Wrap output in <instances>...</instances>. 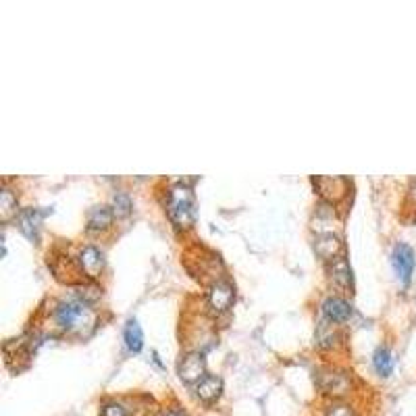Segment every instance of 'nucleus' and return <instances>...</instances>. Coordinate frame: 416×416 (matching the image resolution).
<instances>
[{
	"mask_svg": "<svg viewBox=\"0 0 416 416\" xmlns=\"http://www.w3.org/2000/svg\"><path fill=\"white\" fill-rule=\"evenodd\" d=\"M54 319L61 329L71 331V333H85L88 329H94L96 325V314L90 308V304L81 302L76 296L59 302V306L54 308Z\"/></svg>",
	"mask_w": 416,
	"mask_h": 416,
	"instance_id": "1",
	"label": "nucleus"
},
{
	"mask_svg": "<svg viewBox=\"0 0 416 416\" xmlns=\"http://www.w3.org/2000/svg\"><path fill=\"white\" fill-rule=\"evenodd\" d=\"M167 213L177 227H189L194 223V191L188 184L179 182L167 191Z\"/></svg>",
	"mask_w": 416,
	"mask_h": 416,
	"instance_id": "2",
	"label": "nucleus"
},
{
	"mask_svg": "<svg viewBox=\"0 0 416 416\" xmlns=\"http://www.w3.org/2000/svg\"><path fill=\"white\" fill-rule=\"evenodd\" d=\"M316 385L323 393L333 396V398H341L350 391L352 387V379L343 371H335V369H325L316 373Z\"/></svg>",
	"mask_w": 416,
	"mask_h": 416,
	"instance_id": "3",
	"label": "nucleus"
},
{
	"mask_svg": "<svg viewBox=\"0 0 416 416\" xmlns=\"http://www.w3.org/2000/svg\"><path fill=\"white\" fill-rule=\"evenodd\" d=\"M233 302H235V287H233L231 281L219 279V281H215L210 285V290H208V306H210L213 312L223 314L233 306Z\"/></svg>",
	"mask_w": 416,
	"mask_h": 416,
	"instance_id": "4",
	"label": "nucleus"
},
{
	"mask_svg": "<svg viewBox=\"0 0 416 416\" xmlns=\"http://www.w3.org/2000/svg\"><path fill=\"white\" fill-rule=\"evenodd\" d=\"M391 265L396 268L398 279H400L404 285H408L410 279H412V273H415L416 265L415 250H412L408 244H398V246L393 248V254H391Z\"/></svg>",
	"mask_w": 416,
	"mask_h": 416,
	"instance_id": "5",
	"label": "nucleus"
},
{
	"mask_svg": "<svg viewBox=\"0 0 416 416\" xmlns=\"http://www.w3.org/2000/svg\"><path fill=\"white\" fill-rule=\"evenodd\" d=\"M179 377L186 383H200L206 377V362L200 352H189L179 360Z\"/></svg>",
	"mask_w": 416,
	"mask_h": 416,
	"instance_id": "6",
	"label": "nucleus"
},
{
	"mask_svg": "<svg viewBox=\"0 0 416 416\" xmlns=\"http://www.w3.org/2000/svg\"><path fill=\"white\" fill-rule=\"evenodd\" d=\"M312 184L319 189V194L331 204L345 198L347 188H350V182L345 177H316V179H312Z\"/></svg>",
	"mask_w": 416,
	"mask_h": 416,
	"instance_id": "7",
	"label": "nucleus"
},
{
	"mask_svg": "<svg viewBox=\"0 0 416 416\" xmlns=\"http://www.w3.org/2000/svg\"><path fill=\"white\" fill-rule=\"evenodd\" d=\"M77 263L90 279H96L105 268V254L96 246H83L77 254Z\"/></svg>",
	"mask_w": 416,
	"mask_h": 416,
	"instance_id": "8",
	"label": "nucleus"
},
{
	"mask_svg": "<svg viewBox=\"0 0 416 416\" xmlns=\"http://www.w3.org/2000/svg\"><path fill=\"white\" fill-rule=\"evenodd\" d=\"M46 213H42L40 208H23L17 217V225L21 229V233L32 239V242H38L40 237V227H42V219H44Z\"/></svg>",
	"mask_w": 416,
	"mask_h": 416,
	"instance_id": "9",
	"label": "nucleus"
},
{
	"mask_svg": "<svg viewBox=\"0 0 416 416\" xmlns=\"http://www.w3.org/2000/svg\"><path fill=\"white\" fill-rule=\"evenodd\" d=\"M323 314H325V319L327 321H331V323H347L350 319H352V304L345 302V300H341V298H327L325 302H323Z\"/></svg>",
	"mask_w": 416,
	"mask_h": 416,
	"instance_id": "10",
	"label": "nucleus"
},
{
	"mask_svg": "<svg viewBox=\"0 0 416 416\" xmlns=\"http://www.w3.org/2000/svg\"><path fill=\"white\" fill-rule=\"evenodd\" d=\"M113 219L114 213L111 206H105V204L94 206L88 213V225H85V229L90 233H102V231H107V229L113 225Z\"/></svg>",
	"mask_w": 416,
	"mask_h": 416,
	"instance_id": "11",
	"label": "nucleus"
},
{
	"mask_svg": "<svg viewBox=\"0 0 416 416\" xmlns=\"http://www.w3.org/2000/svg\"><path fill=\"white\" fill-rule=\"evenodd\" d=\"M221 391H223V381L215 375H206L200 383H196V396L206 404L217 402L221 398Z\"/></svg>",
	"mask_w": 416,
	"mask_h": 416,
	"instance_id": "12",
	"label": "nucleus"
},
{
	"mask_svg": "<svg viewBox=\"0 0 416 416\" xmlns=\"http://www.w3.org/2000/svg\"><path fill=\"white\" fill-rule=\"evenodd\" d=\"M329 277H331V281L338 287H341V290L352 287V268H350V263L343 256H338L335 261H331V265H329Z\"/></svg>",
	"mask_w": 416,
	"mask_h": 416,
	"instance_id": "13",
	"label": "nucleus"
},
{
	"mask_svg": "<svg viewBox=\"0 0 416 416\" xmlns=\"http://www.w3.org/2000/svg\"><path fill=\"white\" fill-rule=\"evenodd\" d=\"M341 248H343V246H341L340 237H335L333 233L321 235V237L316 239V244H314L316 254H319L321 258H325V261H335L338 254L341 252Z\"/></svg>",
	"mask_w": 416,
	"mask_h": 416,
	"instance_id": "14",
	"label": "nucleus"
},
{
	"mask_svg": "<svg viewBox=\"0 0 416 416\" xmlns=\"http://www.w3.org/2000/svg\"><path fill=\"white\" fill-rule=\"evenodd\" d=\"M123 338H125V345H127L129 352H140L144 347V333H142V327L136 319L127 321Z\"/></svg>",
	"mask_w": 416,
	"mask_h": 416,
	"instance_id": "15",
	"label": "nucleus"
},
{
	"mask_svg": "<svg viewBox=\"0 0 416 416\" xmlns=\"http://www.w3.org/2000/svg\"><path fill=\"white\" fill-rule=\"evenodd\" d=\"M393 354H391V350L387 347V345H381L377 347V352H375V356H373V367H375V371H377L381 377H389L391 375V371H393Z\"/></svg>",
	"mask_w": 416,
	"mask_h": 416,
	"instance_id": "16",
	"label": "nucleus"
},
{
	"mask_svg": "<svg viewBox=\"0 0 416 416\" xmlns=\"http://www.w3.org/2000/svg\"><path fill=\"white\" fill-rule=\"evenodd\" d=\"M0 217H2V221H8L11 217H19L17 215V196L8 188H2L0 191Z\"/></svg>",
	"mask_w": 416,
	"mask_h": 416,
	"instance_id": "17",
	"label": "nucleus"
},
{
	"mask_svg": "<svg viewBox=\"0 0 416 416\" xmlns=\"http://www.w3.org/2000/svg\"><path fill=\"white\" fill-rule=\"evenodd\" d=\"M338 340V331H335V327H333V323L331 321H321L319 323V329H316V343L321 345V347H331L333 343Z\"/></svg>",
	"mask_w": 416,
	"mask_h": 416,
	"instance_id": "18",
	"label": "nucleus"
},
{
	"mask_svg": "<svg viewBox=\"0 0 416 416\" xmlns=\"http://www.w3.org/2000/svg\"><path fill=\"white\" fill-rule=\"evenodd\" d=\"M111 208H113L114 217H127L131 213V208H133V200H131V196L127 191H117L113 196Z\"/></svg>",
	"mask_w": 416,
	"mask_h": 416,
	"instance_id": "19",
	"label": "nucleus"
},
{
	"mask_svg": "<svg viewBox=\"0 0 416 416\" xmlns=\"http://www.w3.org/2000/svg\"><path fill=\"white\" fill-rule=\"evenodd\" d=\"M102 416H129V412L121 402H107L102 408Z\"/></svg>",
	"mask_w": 416,
	"mask_h": 416,
	"instance_id": "20",
	"label": "nucleus"
},
{
	"mask_svg": "<svg viewBox=\"0 0 416 416\" xmlns=\"http://www.w3.org/2000/svg\"><path fill=\"white\" fill-rule=\"evenodd\" d=\"M325 416H356L354 415V408L347 406V404H331L327 408Z\"/></svg>",
	"mask_w": 416,
	"mask_h": 416,
	"instance_id": "21",
	"label": "nucleus"
},
{
	"mask_svg": "<svg viewBox=\"0 0 416 416\" xmlns=\"http://www.w3.org/2000/svg\"><path fill=\"white\" fill-rule=\"evenodd\" d=\"M162 416H186L184 412H179V410H169V412H165Z\"/></svg>",
	"mask_w": 416,
	"mask_h": 416,
	"instance_id": "22",
	"label": "nucleus"
},
{
	"mask_svg": "<svg viewBox=\"0 0 416 416\" xmlns=\"http://www.w3.org/2000/svg\"><path fill=\"white\" fill-rule=\"evenodd\" d=\"M410 198L415 200V204H416V182L410 186Z\"/></svg>",
	"mask_w": 416,
	"mask_h": 416,
	"instance_id": "23",
	"label": "nucleus"
}]
</instances>
